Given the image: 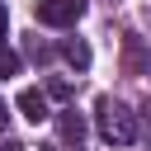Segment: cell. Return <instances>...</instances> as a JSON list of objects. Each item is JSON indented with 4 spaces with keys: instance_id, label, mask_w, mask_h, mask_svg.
<instances>
[{
    "instance_id": "obj_1",
    "label": "cell",
    "mask_w": 151,
    "mask_h": 151,
    "mask_svg": "<svg viewBox=\"0 0 151 151\" xmlns=\"http://www.w3.org/2000/svg\"><path fill=\"white\" fill-rule=\"evenodd\" d=\"M94 118H99V137L104 142H113V146H127V142H137V113L127 109V104H118V99H99L94 104Z\"/></svg>"
},
{
    "instance_id": "obj_2",
    "label": "cell",
    "mask_w": 151,
    "mask_h": 151,
    "mask_svg": "<svg viewBox=\"0 0 151 151\" xmlns=\"http://www.w3.org/2000/svg\"><path fill=\"white\" fill-rule=\"evenodd\" d=\"M85 9H90V0H38V24H47V28H71V24L85 19Z\"/></svg>"
},
{
    "instance_id": "obj_3",
    "label": "cell",
    "mask_w": 151,
    "mask_h": 151,
    "mask_svg": "<svg viewBox=\"0 0 151 151\" xmlns=\"http://www.w3.org/2000/svg\"><path fill=\"white\" fill-rule=\"evenodd\" d=\"M52 118H57V132H61V142L80 151V146H85V118H80L76 109H61V113H52Z\"/></svg>"
},
{
    "instance_id": "obj_4",
    "label": "cell",
    "mask_w": 151,
    "mask_h": 151,
    "mask_svg": "<svg viewBox=\"0 0 151 151\" xmlns=\"http://www.w3.org/2000/svg\"><path fill=\"white\" fill-rule=\"evenodd\" d=\"M19 113H24L28 123H47V118H52L47 94H42V90H19Z\"/></svg>"
},
{
    "instance_id": "obj_5",
    "label": "cell",
    "mask_w": 151,
    "mask_h": 151,
    "mask_svg": "<svg viewBox=\"0 0 151 151\" xmlns=\"http://www.w3.org/2000/svg\"><path fill=\"white\" fill-rule=\"evenodd\" d=\"M61 57H66L76 71H90V47H85L80 38H66V42H61Z\"/></svg>"
},
{
    "instance_id": "obj_6",
    "label": "cell",
    "mask_w": 151,
    "mask_h": 151,
    "mask_svg": "<svg viewBox=\"0 0 151 151\" xmlns=\"http://www.w3.org/2000/svg\"><path fill=\"white\" fill-rule=\"evenodd\" d=\"M142 61H146V57H142V38H137V33H127V38H123V66L137 76V71H142Z\"/></svg>"
},
{
    "instance_id": "obj_7",
    "label": "cell",
    "mask_w": 151,
    "mask_h": 151,
    "mask_svg": "<svg viewBox=\"0 0 151 151\" xmlns=\"http://www.w3.org/2000/svg\"><path fill=\"white\" fill-rule=\"evenodd\" d=\"M14 71H19V57H14V52L0 42V80H5V76H14Z\"/></svg>"
},
{
    "instance_id": "obj_8",
    "label": "cell",
    "mask_w": 151,
    "mask_h": 151,
    "mask_svg": "<svg viewBox=\"0 0 151 151\" xmlns=\"http://www.w3.org/2000/svg\"><path fill=\"white\" fill-rule=\"evenodd\" d=\"M42 94H47V99H71V80H52Z\"/></svg>"
},
{
    "instance_id": "obj_9",
    "label": "cell",
    "mask_w": 151,
    "mask_h": 151,
    "mask_svg": "<svg viewBox=\"0 0 151 151\" xmlns=\"http://www.w3.org/2000/svg\"><path fill=\"white\" fill-rule=\"evenodd\" d=\"M5 28H9V14H5V5H0V42H5Z\"/></svg>"
},
{
    "instance_id": "obj_10",
    "label": "cell",
    "mask_w": 151,
    "mask_h": 151,
    "mask_svg": "<svg viewBox=\"0 0 151 151\" xmlns=\"http://www.w3.org/2000/svg\"><path fill=\"white\" fill-rule=\"evenodd\" d=\"M9 127V109H5V99H0V132Z\"/></svg>"
},
{
    "instance_id": "obj_11",
    "label": "cell",
    "mask_w": 151,
    "mask_h": 151,
    "mask_svg": "<svg viewBox=\"0 0 151 151\" xmlns=\"http://www.w3.org/2000/svg\"><path fill=\"white\" fill-rule=\"evenodd\" d=\"M5 151H24V146H19V142H9V146H5Z\"/></svg>"
},
{
    "instance_id": "obj_12",
    "label": "cell",
    "mask_w": 151,
    "mask_h": 151,
    "mask_svg": "<svg viewBox=\"0 0 151 151\" xmlns=\"http://www.w3.org/2000/svg\"><path fill=\"white\" fill-rule=\"evenodd\" d=\"M38 151H61V146H38Z\"/></svg>"
}]
</instances>
